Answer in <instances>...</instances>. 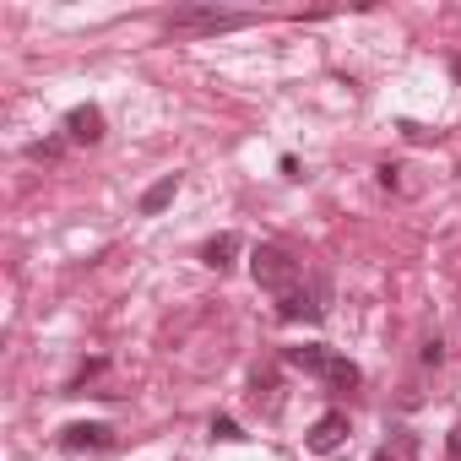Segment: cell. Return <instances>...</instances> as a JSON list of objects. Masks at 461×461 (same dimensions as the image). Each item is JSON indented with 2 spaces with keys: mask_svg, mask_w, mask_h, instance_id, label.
I'll use <instances>...</instances> for the list:
<instances>
[{
  "mask_svg": "<svg viewBox=\"0 0 461 461\" xmlns=\"http://www.w3.org/2000/svg\"><path fill=\"white\" fill-rule=\"evenodd\" d=\"M114 429L109 423H66L60 429V450H109Z\"/></svg>",
  "mask_w": 461,
  "mask_h": 461,
  "instance_id": "5",
  "label": "cell"
},
{
  "mask_svg": "<svg viewBox=\"0 0 461 461\" xmlns=\"http://www.w3.org/2000/svg\"><path fill=\"white\" fill-rule=\"evenodd\" d=\"M250 277H256V288H267V294H294L299 288V261L283 250V245H256L250 250Z\"/></svg>",
  "mask_w": 461,
  "mask_h": 461,
  "instance_id": "1",
  "label": "cell"
},
{
  "mask_svg": "<svg viewBox=\"0 0 461 461\" xmlns=\"http://www.w3.org/2000/svg\"><path fill=\"white\" fill-rule=\"evenodd\" d=\"M174 195H179V174H163V179H158L152 190H141L136 212H141V217H158V212H163V206H168Z\"/></svg>",
  "mask_w": 461,
  "mask_h": 461,
  "instance_id": "7",
  "label": "cell"
},
{
  "mask_svg": "<svg viewBox=\"0 0 461 461\" xmlns=\"http://www.w3.org/2000/svg\"><path fill=\"white\" fill-rule=\"evenodd\" d=\"M60 152H66V141H33V147H28V158H33V163H55Z\"/></svg>",
  "mask_w": 461,
  "mask_h": 461,
  "instance_id": "12",
  "label": "cell"
},
{
  "mask_svg": "<svg viewBox=\"0 0 461 461\" xmlns=\"http://www.w3.org/2000/svg\"><path fill=\"white\" fill-rule=\"evenodd\" d=\"M348 434H353V429H348V412H337V407H331V412H321V418L310 423L304 445H310L315 456H331V450H342V445H348Z\"/></svg>",
  "mask_w": 461,
  "mask_h": 461,
  "instance_id": "3",
  "label": "cell"
},
{
  "mask_svg": "<svg viewBox=\"0 0 461 461\" xmlns=\"http://www.w3.org/2000/svg\"><path fill=\"white\" fill-rule=\"evenodd\" d=\"M445 456H450V461H461V423L450 429V439H445Z\"/></svg>",
  "mask_w": 461,
  "mask_h": 461,
  "instance_id": "14",
  "label": "cell"
},
{
  "mask_svg": "<svg viewBox=\"0 0 461 461\" xmlns=\"http://www.w3.org/2000/svg\"><path fill=\"white\" fill-rule=\"evenodd\" d=\"M288 364L294 369H304V375H326V364H331V348H288Z\"/></svg>",
  "mask_w": 461,
  "mask_h": 461,
  "instance_id": "9",
  "label": "cell"
},
{
  "mask_svg": "<svg viewBox=\"0 0 461 461\" xmlns=\"http://www.w3.org/2000/svg\"><path fill=\"white\" fill-rule=\"evenodd\" d=\"M396 174H402L396 163H380V185H385V190H396Z\"/></svg>",
  "mask_w": 461,
  "mask_h": 461,
  "instance_id": "15",
  "label": "cell"
},
{
  "mask_svg": "<svg viewBox=\"0 0 461 461\" xmlns=\"http://www.w3.org/2000/svg\"><path fill=\"white\" fill-rule=\"evenodd\" d=\"M439 358H445V342H439V337H434V342H423V364H439Z\"/></svg>",
  "mask_w": 461,
  "mask_h": 461,
  "instance_id": "13",
  "label": "cell"
},
{
  "mask_svg": "<svg viewBox=\"0 0 461 461\" xmlns=\"http://www.w3.org/2000/svg\"><path fill=\"white\" fill-rule=\"evenodd\" d=\"M277 315H283V321H321V315H326V304H315L310 294H299V288H294V294H283V299H277Z\"/></svg>",
  "mask_w": 461,
  "mask_h": 461,
  "instance_id": "8",
  "label": "cell"
},
{
  "mask_svg": "<svg viewBox=\"0 0 461 461\" xmlns=\"http://www.w3.org/2000/svg\"><path fill=\"white\" fill-rule=\"evenodd\" d=\"M250 17L245 12H206V6H185V12H174L168 17V33H201V39H212V33H234V28H245Z\"/></svg>",
  "mask_w": 461,
  "mask_h": 461,
  "instance_id": "2",
  "label": "cell"
},
{
  "mask_svg": "<svg viewBox=\"0 0 461 461\" xmlns=\"http://www.w3.org/2000/svg\"><path fill=\"white\" fill-rule=\"evenodd\" d=\"M234 256H240V234H217V240L201 245V267H212V272H228Z\"/></svg>",
  "mask_w": 461,
  "mask_h": 461,
  "instance_id": "6",
  "label": "cell"
},
{
  "mask_svg": "<svg viewBox=\"0 0 461 461\" xmlns=\"http://www.w3.org/2000/svg\"><path fill=\"white\" fill-rule=\"evenodd\" d=\"M369 461H391V450H375V456H369Z\"/></svg>",
  "mask_w": 461,
  "mask_h": 461,
  "instance_id": "16",
  "label": "cell"
},
{
  "mask_svg": "<svg viewBox=\"0 0 461 461\" xmlns=\"http://www.w3.org/2000/svg\"><path fill=\"white\" fill-rule=\"evenodd\" d=\"M321 380H326L331 391H353V385H358V364H353V358H337V353H331V364H326V375H321Z\"/></svg>",
  "mask_w": 461,
  "mask_h": 461,
  "instance_id": "10",
  "label": "cell"
},
{
  "mask_svg": "<svg viewBox=\"0 0 461 461\" xmlns=\"http://www.w3.org/2000/svg\"><path fill=\"white\" fill-rule=\"evenodd\" d=\"M66 136L82 141V147H98V141H104V109H98V104H77V109L66 114Z\"/></svg>",
  "mask_w": 461,
  "mask_h": 461,
  "instance_id": "4",
  "label": "cell"
},
{
  "mask_svg": "<svg viewBox=\"0 0 461 461\" xmlns=\"http://www.w3.org/2000/svg\"><path fill=\"white\" fill-rule=\"evenodd\" d=\"M212 439H222V445H234V439H245V429H240L234 418H212Z\"/></svg>",
  "mask_w": 461,
  "mask_h": 461,
  "instance_id": "11",
  "label": "cell"
}]
</instances>
